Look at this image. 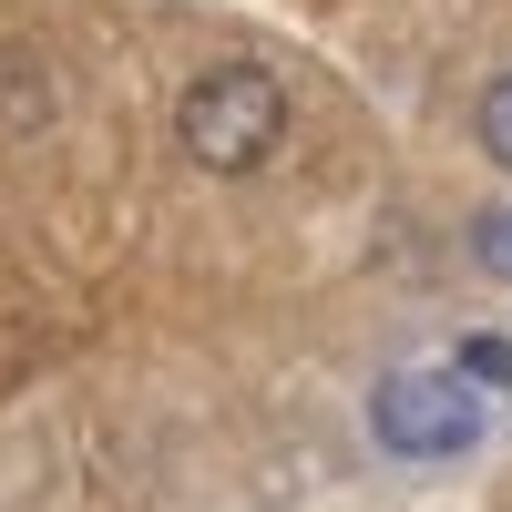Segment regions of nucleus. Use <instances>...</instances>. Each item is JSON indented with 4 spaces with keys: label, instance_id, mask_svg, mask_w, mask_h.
<instances>
[{
    "label": "nucleus",
    "instance_id": "1",
    "mask_svg": "<svg viewBox=\"0 0 512 512\" xmlns=\"http://www.w3.org/2000/svg\"><path fill=\"white\" fill-rule=\"evenodd\" d=\"M175 144L205 164V175H256L287 144V93L267 62H205L175 103Z\"/></svg>",
    "mask_w": 512,
    "mask_h": 512
},
{
    "label": "nucleus",
    "instance_id": "2",
    "mask_svg": "<svg viewBox=\"0 0 512 512\" xmlns=\"http://www.w3.org/2000/svg\"><path fill=\"white\" fill-rule=\"evenodd\" d=\"M369 431L390 441L400 461H451V451H472L482 400H472V379H461V369H390V379H379V400H369Z\"/></svg>",
    "mask_w": 512,
    "mask_h": 512
},
{
    "label": "nucleus",
    "instance_id": "3",
    "mask_svg": "<svg viewBox=\"0 0 512 512\" xmlns=\"http://www.w3.org/2000/svg\"><path fill=\"white\" fill-rule=\"evenodd\" d=\"M472 134H482V154H492L502 175H512V72H502L492 93H482V113H472Z\"/></svg>",
    "mask_w": 512,
    "mask_h": 512
},
{
    "label": "nucleus",
    "instance_id": "4",
    "mask_svg": "<svg viewBox=\"0 0 512 512\" xmlns=\"http://www.w3.org/2000/svg\"><path fill=\"white\" fill-rule=\"evenodd\" d=\"M472 256L492 277H512V205H482V216H472Z\"/></svg>",
    "mask_w": 512,
    "mask_h": 512
},
{
    "label": "nucleus",
    "instance_id": "5",
    "mask_svg": "<svg viewBox=\"0 0 512 512\" xmlns=\"http://www.w3.org/2000/svg\"><path fill=\"white\" fill-rule=\"evenodd\" d=\"M451 369H461V379H512V349H502V338H472Z\"/></svg>",
    "mask_w": 512,
    "mask_h": 512
}]
</instances>
